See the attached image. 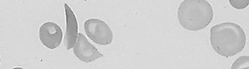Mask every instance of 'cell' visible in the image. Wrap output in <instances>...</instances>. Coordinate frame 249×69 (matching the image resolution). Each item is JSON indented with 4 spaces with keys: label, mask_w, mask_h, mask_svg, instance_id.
I'll return each mask as SVG.
<instances>
[{
    "label": "cell",
    "mask_w": 249,
    "mask_h": 69,
    "mask_svg": "<svg viewBox=\"0 0 249 69\" xmlns=\"http://www.w3.org/2000/svg\"><path fill=\"white\" fill-rule=\"evenodd\" d=\"M214 12L206 0H184L177 11V18L186 30L198 32L210 24Z\"/></svg>",
    "instance_id": "2"
},
{
    "label": "cell",
    "mask_w": 249,
    "mask_h": 69,
    "mask_svg": "<svg viewBox=\"0 0 249 69\" xmlns=\"http://www.w3.org/2000/svg\"><path fill=\"white\" fill-rule=\"evenodd\" d=\"M231 7L237 10L245 9L249 6V0H229Z\"/></svg>",
    "instance_id": "8"
},
{
    "label": "cell",
    "mask_w": 249,
    "mask_h": 69,
    "mask_svg": "<svg viewBox=\"0 0 249 69\" xmlns=\"http://www.w3.org/2000/svg\"><path fill=\"white\" fill-rule=\"evenodd\" d=\"M72 49L74 55L82 62H94L104 56L82 33H78L77 40Z\"/></svg>",
    "instance_id": "5"
},
{
    "label": "cell",
    "mask_w": 249,
    "mask_h": 69,
    "mask_svg": "<svg viewBox=\"0 0 249 69\" xmlns=\"http://www.w3.org/2000/svg\"><path fill=\"white\" fill-rule=\"evenodd\" d=\"M66 16V33L64 36V45L67 50H71L75 46L77 40L78 27L77 18L70 6L64 3Z\"/></svg>",
    "instance_id": "6"
},
{
    "label": "cell",
    "mask_w": 249,
    "mask_h": 69,
    "mask_svg": "<svg viewBox=\"0 0 249 69\" xmlns=\"http://www.w3.org/2000/svg\"><path fill=\"white\" fill-rule=\"evenodd\" d=\"M249 55H243L238 58L237 60L231 65V69H249Z\"/></svg>",
    "instance_id": "7"
},
{
    "label": "cell",
    "mask_w": 249,
    "mask_h": 69,
    "mask_svg": "<svg viewBox=\"0 0 249 69\" xmlns=\"http://www.w3.org/2000/svg\"><path fill=\"white\" fill-rule=\"evenodd\" d=\"M247 42L246 34L240 25L225 22L210 29V43L215 52L230 58L244 51Z\"/></svg>",
    "instance_id": "1"
},
{
    "label": "cell",
    "mask_w": 249,
    "mask_h": 69,
    "mask_svg": "<svg viewBox=\"0 0 249 69\" xmlns=\"http://www.w3.org/2000/svg\"><path fill=\"white\" fill-rule=\"evenodd\" d=\"M0 64H1V57H0Z\"/></svg>",
    "instance_id": "9"
},
{
    "label": "cell",
    "mask_w": 249,
    "mask_h": 69,
    "mask_svg": "<svg viewBox=\"0 0 249 69\" xmlns=\"http://www.w3.org/2000/svg\"><path fill=\"white\" fill-rule=\"evenodd\" d=\"M39 37L41 43L47 49L54 50L59 48L61 44L64 34L60 26L54 22L49 21L40 26Z\"/></svg>",
    "instance_id": "4"
},
{
    "label": "cell",
    "mask_w": 249,
    "mask_h": 69,
    "mask_svg": "<svg viewBox=\"0 0 249 69\" xmlns=\"http://www.w3.org/2000/svg\"><path fill=\"white\" fill-rule=\"evenodd\" d=\"M84 31L89 39L99 45H108L113 41V33L107 23L100 18H89L84 23Z\"/></svg>",
    "instance_id": "3"
}]
</instances>
